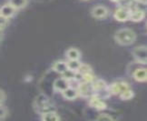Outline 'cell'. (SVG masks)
Wrapping results in <instances>:
<instances>
[{
	"label": "cell",
	"instance_id": "obj_1",
	"mask_svg": "<svg viewBox=\"0 0 147 121\" xmlns=\"http://www.w3.org/2000/svg\"><path fill=\"white\" fill-rule=\"evenodd\" d=\"M136 39L135 32L131 28H121L115 34V40L120 46H130Z\"/></svg>",
	"mask_w": 147,
	"mask_h": 121
},
{
	"label": "cell",
	"instance_id": "obj_2",
	"mask_svg": "<svg viewBox=\"0 0 147 121\" xmlns=\"http://www.w3.org/2000/svg\"><path fill=\"white\" fill-rule=\"evenodd\" d=\"M34 106H35L36 110L37 109H40V111H39L40 114L47 112L48 110H52V109H50V107H52L51 106L50 99L45 95H39L36 99Z\"/></svg>",
	"mask_w": 147,
	"mask_h": 121
},
{
	"label": "cell",
	"instance_id": "obj_3",
	"mask_svg": "<svg viewBox=\"0 0 147 121\" xmlns=\"http://www.w3.org/2000/svg\"><path fill=\"white\" fill-rule=\"evenodd\" d=\"M132 55L135 62L138 64H144L146 65L147 63V48L146 46H139L134 48Z\"/></svg>",
	"mask_w": 147,
	"mask_h": 121
},
{
	"label": "cell",
	"instance_id": "obj_4",
	"mask_svg": "<svg viewBox=\"0 0 147 121\" xmlns=\"http://www.w3.org/2000/svg\"><path fill=\"white\" fill-rule=\"evenodd\" d=\"M129 88H130L129 84L125 81H116V82L110 84L109 86L107 85V90H108L111 96L112 95L119 96L121 92H123V90H125Z\"/></svg>",
	"mask_w": 147,
	"mask_h": 121
},
{
	"label": "cell",
	"instance_id": "obj_5",
	"mask_svg": "<svg viewBox=\"0 0 147 121\" xmlns=\"http://www.w3.org/2000/svg\"><path fill=\"white\" fill-rule=\"evenodd\" d=\"M89 106L97 111H103L107 108V105L105 99H101L96 94H93L89 97Z\"/></svg>",
	"mask_w": 147,
	"mask_h": 121
},
{
	"label": "cell",
	"instance_id": "obj_6",
	"mask_svg": "<svg viewBox=\"0 0 147 121\" xmlns=\"http://www.w3.org/2000/svg\"><path fill=\"white\" fill-rule=\"evenodd\" d=\"M78 94L79 97H84V99H89L93 94H94V91L93 88L92 83H87V82H79L77 86Z\"/></svg>",
	"mask_w": 147,
	"mask_h": 121
},
{
	"label": "cell",
	"instance_id": "obj_7",
	"mask_svg": "<svg viewBox=\"0 0 147 121\" xmlns=\"http://www.w3.org/2000/svg\"><path fill=\"white\" fill-rule=\"evenodd\" d=\"M130 8L126 5H121L117 7L114 13V18L119 22H125L129 20Z\"/></svg>",
	"mask_w": 147,
	"mask_h": 121
},
{
	"label": "cell",
	"instance_id": "obj_8",
	"mask_svg": "<svg viewBox=\"0 0 147 121\" xmlns=\"http://www.w3.org/2000/svg\"><path fill=\"white\" fill-rule=\"evenodd\" d=\"M109 14V11L104 5H95L94 7L92 8L91 10V15L94 18L97 19H102L105 18Z\"/></svg>",
	"mask_w": 147,
	"mask_h": 121
},
{
	"label": "cell",
	"instance_id": "obj_9",
	"mask_svg": "<svg viewBox=\"0 0 147 121\" xmlns=\"http://www.w3.org/2000/svg\"><path fill=\"white\" fill-rule=\"evenodd\" d=\"M69 86V81L66 80L65 77H60L58 78H55L53 83V89L55 92H63L65 88Z\"/></svg>",
	"mask_w": 147,
	"mask_h": 121
},
{
	"label": "cell",
	"instance_id": "obj_10",
	"mask_svg": "<svg viewBox=\"0 0 147 121\" xmlns=\"http://www.w3.org/2000/svg\"><path fill=\"white\" fill-rule=\"evenodd\" d=\"M16 10L15 7H13L12 5L10 4L7 3L3 5L1 7H0V15H2L3 16L7 17V18H11V17H13L16 13Z\"/></svg>",
	"mask_w": 147,
	"mask_h": 121
},
{
	"label": "cell",
	"instance_id": "obj_11",
	"mask_svg": "<svg viewBox=\"0 0 147 121\" xmlns=\"http://www.w3.org/2000/svg\"><path fill=\"white\" fill-rule=\"evenodd\" d=\"M61 93L64 99L67 100H75L79 97L77 88H73V86H70L67 88H65L63 92H61Z\"/></svg>",
	"mask_w": 147,
	"mask_h": 121
},
{
	"label": "cell",
	"instance_id": "obj_12",
	"mask_svg": "<svg viewBox=\"0 0 147 121\" xmlns=\"http://www.w3.org/2000/svg\"><path fill=\"white\" fill-rule=\"evenodd\" d=\"M133 77L134 80H136L137 82L144 83L146 82L147 80V70L146 68H138L136 70H134L133 74Z\"/></svg>",
	"mask_w": 147,
	"mask_h": 121
},
{
	"label": "cell",
	"instance_id": "obj_13",
	"mask_svg": "<svg viewBox=\"0 0 147 121\" xmlns=\"http://www.w3.org/2000/svg\"><path fill=\"white\" fill-rule=\"evenodd\" d=\"M52 69L57 74L62 75L64 72H65L67 69H68V67H67V63L65 61L58 60V61H55L53 63Z\"/></svg>",
	"mask_w": 147,
	"mask_h": 121
},
{
	"label": "cell",
	"instance_id": "obj_14",
	"mask_svg": "<svg viewBox=\"0 0 147 121\" xmlns=\"http://www.w3.org/2000/svg\"><path fill=\"white\" fill-rule=\"evenodd\" d=\"M41 118L44 121H59L60 116L54 110H48L41 114Z\"/></svg>",
	"mask_w": 147,
	"mask_h": 121
},
{
	"label": "cell",
	"instance_id": "obj_15",
	"mask_svg": "<svg viewBox=\"0 0 147 121\" xmlns=\"http://www.w3.org/2000/svg\"><path fill=\"white\" fill-rule=\"evenodd\" d=\"M65 56L68 58V60H76L80 59L81 57V52L79 49L76 48H71L67 49L65 52Z\"/></svg>",
	"mask_w": 147,
	"mask_h": 121
},
{
	"label": "cell",
	"instance_id": "obj_16",
	"mask_svg": "<svg viewBox=\"0 0 147 121\" xmlns=\"http://www.w3.org/2000/svg\"><path fill=\"white\" fill-rule=\"evenodd\" d=\"M92 86H93L94 93H97V92H99L101 90H104L107 88V84L104 79H96L95 78L94 80V82L92 83Z\"/></svg>",
	"mask_w": 147,
	"mask_h": 121
},
{
	"label": "cell",
	"instance_id": "obj_17",
	"mask_svg": "<svg viewBox=\"0 0 147 121\" xmlns=\"http://www.w3.org/2000/svg\"><path fill=\"white\" fill-rule=\"evenodd\" d=\"M28 0H8V4H10L16 10H20L26 7Z\"/></svg>",
	"mask_w": 147,
	"mask_h": 121
},
{
	"label": "cell",
	"instance_id": "obj_18",
	"mask_svg": "<svg viewBox=\"0 0 147 121\" xmlns=\"http://www.w3.org/2000/svg\"><path fill=\"white\" fill-rule=\"evenodd\" d=\"M119 97L122 100H131L134 97V91L129 88L125 90H123V92H121L119 94Z\"/></svg>",
	"mask_w": 147,
	"mask_h": 121
},
{
	"label": "cell",
	"instance_id": "obj_19",
	"mask_svg": "<svg viewBox=\"0 0 147 121\" xmlns=\"http://www.w3.org/2000/svg\"><path fill=\"white\" fill-rule=\"evenodd\" d=\"M67 63V67H68V69H71L73 71H78L79 67H80L82 63L80 62V59H76V60H68L66 62Z\"/></svg>",
	"mask_w": 147,
	"mask_h": 121
},
{
	"label": "cell",
	"instance_id": "obj_20",
	"mask_svg": "<svg viewBox=\"0 0 147 121\" xmlns=\"http://www.w3.org/2000/svg\"><path fill=\"white\" fill-rule=\"evenodd\" d=\"M95 79V76L93 72H88L86 74H83V81L87 83H93L94 80Z\"/></svg>",
	"mask_w": 147,
	"mask_h": 121
},
{
	"label": "cell",
	"instance_id": "obj_21",
	"mask_svg": "<svg viewBox=\"0 0 147 121\" xmlns=\"http://www.w3.org/2000/svg\"><path fill=\"white\" fill-rule=\"evenodd\" d=\"M75 74H76L75 71L71 70V69H67L65 72L62 74V77H65L66 80H68V81H71V80H73L74 77H75Z\"/></svg>",
	"mask_w": 147,
	"mask_h": 121
},
{
	"label": "cell",
	"instance_id": "obj_22",
	"mask_svg": "<svg viewBox=\"0 0 147 121\" xmlns=\"http://www.w3.org/2000/svg\"><path fill=\"white\" fill-rule=\"evenodd\" d=\"M8 116V109L3 104H0V120L7 118Z\"/></svg>",
	"mask_w": 147,
	"mask_h": 121
},
{
	"label": "cell",
	"instance_id": "obj_23",
	"mask_svg": "<svg viewBox=\"0 0 147 121\" xmlns=\"http://www.w3.org/2000/svg\"><path fill=\"white\" fill-rule=\"evenodd\" d=\"M78 71L81 72L82 74H86V73H88V72H93L91 67H90L89 65H87V64H83V63L81 64L80 67H79Z\"/></svg>",
	"mask_w": 147,
	"mask_h": 121
},
{
	"label": "cell",
	"instance_id": "obj_24",
	"mask_svg": "<svg viewBox=\"0 0 147 121\" xmlns=\"http://www.w3.org/2000/svg\"><path fill=\"white\" fill-rule=\"evenodd\" d=\"M8 20L9 19L7 18V17H5L2 15H0V30H1V31H3L5 28V27L7 26Z\"/></svg>",
	"mask_w": 147,
	"mask_h": 121
},
{
	"label": "cell",
	"instance_id": "obj_25",
	"mask_svg": "<svg viewBox=\"0 0 147 121\" xmlns=\"http://www.w3.org/2000/svg\"><path fill=\"white\" fill-rule=\"evenodd\" d=\"M97 120H114V117H111L109 114L102 113L96 118Z\"/></svg>",
	"mask_w": 147,
	"mask_h": 121
},
{
	"label": "cell",
	"instance_id": "obj_26",
	"mask_svg": "<svg viewBox=\"0 0 147 121\" xmlns=\"http://www.w3.org/2000/svg\"><path fill=\"white\" fill-rule=\"evenodd\" d=\"M5 99H7V95H5L4 90L0 89V104H3L5 101Z\"/></svg>",
	"mask_w": 147,
	"mask_h": 121
},
{
	"label": "cell",
	"instance_id": "obj_27",
	"mask_svg": "<svg viewBox=\"0 0 147 121\" xmlns=\"http://www.w3.org/2000/svg\"><path fill=\"white\" fill-rule=\"evenodd\" d=\"M112 2H114V3H120V2H122L123 0H111Z\"/></svg>",
	"mask_w": 147,
	"mask_h": 121
},
{
	"label": "cell",
	"instance_id": "obj_28",
	"mask_svg": "<svg viewBox=\"0 0 147 121\" xmlns=\"http://www.w3.org/2000/svg\"><path fill=\"white\" fill-rule=\"evenodd\" d=\"M2 37H3V31L0 30V41L2 40Z\"/></svg>",
	"mask_w": 147,
	"mask_h": 121
}]
</instances>
